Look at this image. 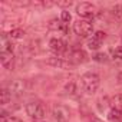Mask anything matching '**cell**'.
Wrapping results in <instances>:
<instances>
[{
    "label": "cell",
    "instance_id": "cell-1",
    "mask_svg": "<svg viewBox=\"0 0 122 122\" xmlns=\"http://www.w3.org/2000/svg\"><path fill=\"white\" fill-rule=\"evenodd\" d=\"M81 83H82L83 91H85L88 95H93V93L98 91L99 85H101V78H99L96 73H93V72H86V73L82 75Z\"/></svg>",
    "mask_w": 122,
    "mask_h": 122
},
{
    "label": "cell",
    "instance_id": "cell-2",
    "mask_svg": "<svg viewBox=\"0 0 122 122\" xmlns=\"http://www.w3.org/2000/svg\"><path fill=\"white\" fill-rule=\"evenodd\" d=\"M73 32L79 37H88L89 35L93 33V25H92V22H89L86 19H82V20L79 19L73 23Z\"/></svg>",
    "mask_w": 122,
    "mask_h": 122
},
{
    "label": "cell",
    "instance_id": "cell-3",
    "mask_svg": "<svg viewBox=\"0 0 122 122\" xmlns=\"http://www.w3.org/2000/svg\"><path fill=\"white\" fill-rule=\"evenodd\" d=\"M25 109H26V113L35 121H42L45 118V108H43V105L40 102L32 101V102H29L26 105Z\"/></svg>",
    "mask_w": 122,
    "mask_h": 122
},
{
    "label": "cell",
    "instance_id": "cell-4",
    "mask_svg": "<svg viewBox=\"0 0 122 122\" xmlns=\"http://www.w3.org/2000/svg\"><path fill=\"white\" fill-rule=\"evenodd\" d=\"M76 13H78L81 17L89 19V17H93V16L96 15V7H95V5H92V3L82 2V3L76 5Z\"/></svg>",
    "mask_w": 122,
    "mask_h": 122
},
{
    "label": "cell",
    "instance_id": "cell-5",
    "mask_svg": "<svg viewBox=\"0 0 122 122\" xmlns=\"http://www.w3.org/2000/svg\"><path fill=\"white\" fill-rule=\"evenodd\" d=\"M10 95H15V96H22L25 92H26V83L22 81V79H15L12 82H9L7 88H6Z\"/></svg>",
    "mask_w": 122,
    "mask_h": 122
},
{
    "label": "cell",
    "instance_id": "cell-6",
    "mask_svg": "<svg viewBox=\"0 0 122 122\" xmlns=\"http://www.w3.org/2000/svg\"><path fill=\"white\" fill-rule=\"evenodd\" d=\"M47 63L53 68H57V69H71L73 66V63L71 62L69 59H65V57H57V56H52L49 57Z\"/></svg>",
    "mask_w": 122,
    "mask_h": 122
},
{
    "label": "cell",
    "instance_id": "cell-7",
    "mask_svg": "<svg viewBox=\"0 0 122 122\" xmlns=\"http://www.w3.org/2000/svg\"><path fill=\"white\" fill-rule=\"evenodd\" d=\"M0 63L7 71L15 69V55L13 52H0Z\"/></svg>",
    "mask_w": 122,
    "mask_h": 122
},
{
    "label": "cell",
    "instance_id": "cell-8",
    "mask_svg": "<svg viewBox=\"0 0 122 122\" xmlns=\"http://www.w3.org/2000/svg\"><path fill=\"white\" fill-rule=\"evenodd\" d=\"M52 113H53V118H55L57 122H68V119H69V112H68V109L63 108V106H60V105L53 106Z\"/></svg>",
    "mask_w": 122,
    "mask_h": 122
},
{
    "label": "cell",
    "instance_id": "cell-9",
    "mask_svg": "<svg viewBox=\"0 0 122 122\" xmlns=\"http://www.w3.org/2000/svg\"><path fill=\"white\" fill-rule=\"evenodd\" d=\"M69 60L72 63H83V62L88 60V53L85 50H82V49H75V50L71 52Z\"/></svg>",
    "mask_w": 122,
    "mask_h": 122
},
{
    "label": "cell",
    "instance_id": "cell-10",
    "mask_svg": "<svg viewBox=\"0 0 122 122\" xmlns=\"http://www.w3.org/2000/svg\"><path fill=\"white\" fill-rule=\"evenodd\" d=\"M49 46H50V49H52L53 52H56V53H63V52H66V49H68V43H66L65 40H62V39H59V37L52 39V40L49 42Z\"/></svg>",
    "mask_w": 122,
    "mask_h": 122
},
{
    "label": "cell",
    "instance_id": "cell-11",
    "mask_svg": "<svg viewBox=\"0 0 122 122\" xmlns=\"http://www.w3.org/2000/svg\"><path fill=\"white\" fill-rule=\"evenodd\" d=\"M0 49L2 52H13V43L7 33L0 35Z\"/></svg>",
    "mask_w": 122,
    "mask_h": 122
},
{
    "label": "cell",
    "instance_id": "cell-12",
    "mask_svg": "<svg viewBox=\"0 0 122 122\" xmlns=\"http://www.w3.org/2000/svg\"><path fill=\"white\" fill-rule=\"evenodd\" d=\"M49 29H50V30H57V32H66V25H65L62 20L53 19V20H50V23H49Z\"/></svg>",
    "mask_w": 122,
    "mask_h": 122
},
{
    "label": "cell",
    "instance_id": "cell-13",
    "mask_svg": "<svg viewBox=\"0 0 122 122\" xmlns=\"http://www.w3.org/2000/svg\"><path fill=\"white\" fill-rule=\"evenodd\" d=\"M108 118H109L111 121H113V122H119V121L122 119V111L112 108V109L108 112Z\"/></svg>",
    "mask_w": 122,
    "mask_h": 122
},
{
    "label": "cell",
    "instance_id": "cell-14",
    "mask_svg": "<svg viewBox=\"0 0 122 122\" xmlns=\"http://www.w3.org/2000/svg\"><path fill=\"white\" fill-rule=\"evenodd\" d=\"M111 16L115 19V20H122V5H115L112 9H111Z\"/></svg>",
    "mask_w": 122,
    "mask_h": 122
},
{
    "label": "cell",
    "instance_id": "cell-15",
    "mask_svg": "<svg viewBox=\"0 0 122 122\" xmlns=\"http://www.w3.org/2000/svg\"><path fill=\"white\" fill-rule=\"evenodd\" d=\"M10 98H12V95H10V92H9L6 88H3L2 91H0V103H2V105L9 103Z\"/></svg>",
    "mask_w": 122,
    "mask_h": 122
},
{
    "label": "cell",
    "instance_id": "cell-16",
    "mask_svg": "<svg viewBox=\"0 0 122 122\" xmlns=\"http://www.w3.org/2000/svg\"><path fill=\"white\" fill-rule=\"evenodd\" d=\"M111 103H112V108L122 111V93H119V95H115V96L111 99Z\"/></svg>",
    "mask_w": 122,
    "mask_h": 122
},
{
    "label": "cell",
    "instance_id": "cell-17",
    "mask_svg": "<svg viewBox=\"0 0 122 122\" xmlns=\"http://www.w3.org/2000/svg\"><path fill=\"white\" fill-rule=\"evenodd\" d=\"M23 36H25V32L22 29H19V27H15V29H12L9 32V37L10 39H22Z\"/></svg>",
    "mask_w": 122,
    "mask_h": 122
},
{
    "label": "cell",
    "instance_id": "cell-18",
    "mask_svg": "<svg viewBox=\"0 0 122 122\" xmlns=\"http://www.w3.org/2000/svg\"><path fill=\"white\" fill-rule=\"evenodd\" d=\"M101 45H102V42H99V40H98V39H95L93 36H92V39H89V42H88V47H89V49H92V50L99 49V47H101Z\"/></svg>",
    "mask_w": 122,
    "mask_h": 122
},
{
    "label": "cell",
    "instance_id": "cell-19",
    "mask_svg": "<svg viewBox=\"0 0 122 122\" xmlns=\"http://www.w3.org/2000/svg\"><path fill=\"white\" fill-rule=\"evenodd\" d=\"M60 20H62L65 25H68V23L72 20V15H71L68 10H62V13H60Z\"/></svg>",
    "mask_w": 122,
    "mask_h": 122
},
{
    "label": "cell",
    "instance_id": "cell-20",
    "mask_svg": "<svg viewBox=\"0 0 122 122\" xmlns=\"http://www.w3.org/2000/svg\"><path fill=\"white\" fill-rule=\"evenodd\" d=\"M92 36H93L95 39H98L99 42H103V40H105V37H106V33H105V32H102V30H98V32H95Z\"/></svg>",
    "mask_w": 122,
    "mask_h": 122
},
{
    "label": "cell",
    "instance_id": "cell-21",
    "mask_svg": "<svg viewBox=\"0 0 122 122\" xmlns=\"http://www.w3.org/2000/svg\"><path fill=\"white\" fill-rule=\"evenodd\" d=\"M93 59L96 60V62H108V56L105 53H96L93 56Z\"/></svg>",
    "mask_w": 122,
    "mask_h": 122
},
{
    "label": "cell",
    "instance_id": "cell-22",
    "mask_svg": "<svg viewBox=\"0 0 122 122\" xmlns=\"http://www.w3.org/2000/svg\"><path fill=\"white\" fill-rule=\"evenodd\" d=\"M112 56L115 59H122V46H118L116 49L112 50Z\"/></svg>",
    "mask_w": 122,
    "mask_h": 122
},
{
    "label": "cell",
    "instance_id": "cell-23",
    "mask_svg": "<svg viewBox=\"0 0 122 122\" xmlns=\"http://www.w3.org/2000/svg\"><path fill=\"white\" fill-rule=\"evenodd\" d=\"M56 5L59 7H71L72 6V2H71V0H65V2H56Z\"/></svg>",
    "mask_w": 122,
    "mask_h": 122
},
{
    "label": "cell",
    "instance_id": "cell-24",
    "mask_svg": "<svg viewBox=\"0 0 122 122\" xmlns=\"http://www.w3.org/2000/svg\"><path fill=\"white\" fill-rule=\"evenodd\" d=\"M66 92L71 93V95L75 93V83H73V82H69V83L66 85Z\"/></svg>",
    "mask_w": 122,
    "mask_h": 122
},
{
    "label": "cell",
    "instance_id": "cell-25",
    "mask_svg": "<svg viewBox=\"0 0 122 122\" xmlns=\"http://www.w3.org/2000/svg\"><path fill=\"white\" fill-rule=\"evenodd\" d=\"M2 122H22V119H19L16 116H7L6 119H2Z\"/></svg>",
    "mask_w": 122,
    "mask_h": 122
},
{
    "label": "cell",
    "instance_id": "cell-26",
    "mask_svg": "<svg viewBox=\"0 0 122 122\" xmlns=\"http://www.w3.org/2000/svg\"><path fill=\"white\" fill-rule=\"evenodd\" d=\"M118 81H119V83H122V72L118 75Z\"/></svg>",
    "mask_w": 122,
    "mask_h": 122
},
{
    "label": "cell",
    "instance_id": "cell-27",
    "mask_svg": "<svg viewBox=\"0 0 122 122\" xmlns=\"http://www.w3.org/2000/svg\"><path fill=\"white\" fill-rule=\"evenodd\" d=\"M92 122H102V121H99V119H96V118H95V119H92Z\"/></svg>",
    "mask_w": 122,
    "mask_h": 122
},
{
    "label": "cell",
    "instance_id": "cell-28",
    "mask_svg": "<svg viewBox=\"0 0 122 122\" xmlns=\"http://www.w3.org/2000/svg\"><path fill=\"white\" fill-rule=\"evenodd\" d=\"M121 40H122V36H121Z\"/></svg>",
    "mask_w": 122,
    "mask_h": 122
},
{
    "label": "cell",
    "instance_id": "cell-29",
    "mask_svg": "<svg viewBox=\"0 0 122 122\" xmlns=\"http://www.w3.org/2000/svg\"><path fill=\"white\" fill-rule=\"evenodd\" d=\"M40 122H43V121H40Z\"/></svg>",
    "mask_w": 122,
    "mask_h": 122
}]
</instances>
